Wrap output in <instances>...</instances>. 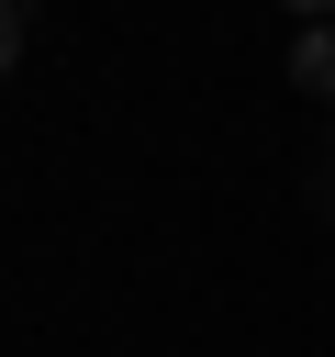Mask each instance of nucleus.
<instances>
[{"label": "nucleus", "instance_id": "f257e3e1", "mask_svg": "<svg viewBox=\"0 0 335 357\" xmlns=\"http://www.w3.org/2000/svg\"><path fill=\"white\" fill-rule=\"evenodd\" d=\"M290 89L335 100V22H302V33H290Z\"/></svg>", "mask_w": 335, "mask_h": 357}, {"label": "nucleus", "instance_id": "f03ea898", "mask_svg": "<svg viewBox=\"0 0 335 357\" xmlns=\"http://www.w3.org/2000/svg\"><path fill=\"white\" fill-rule=\"evenodd\" d=\"M22 33H34V22H22V0H0V78L22 67Z\"/></svg>", "mask_w": 335, "mask_h": 357}, {"label": "nucleus", "instance_id": "7ed1b4c3", "mask_svg": "<svg viewBox=\"0 0 335 357\" xmlns=\"http://www.w3.org/2000/svg\"><path fill=\"white\" fill-rule=\"evenodd\" d=\"M279 11H302V22H324V11H335V0H279Z\"/></svg>", "mask_w": 335, "mask_h": 357}]
</instances>
